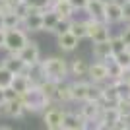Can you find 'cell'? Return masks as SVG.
<instances>
[{"label":"cell","instance_id":"obj_1","mask_svg":"<svg viewBox=\"0 0 130 130\" xmlns=\"http://www.w3.org/2000/svg\"><path fill=\"white\" fill-rule=\"evenodd\" d=\"M20 99H22V103H23L25 113L27 111H29V113H45V111L51 109V105H53V101H51V99L41 91V87H37V86H33L31 89L27 93H23Z\"/></svg>","mask_w":130,"mask_h":130},{"label":"cell","instance_id":"obj_2","mask_svg":"<svg viewBox=\"0 0 130 130\" xmlns=\"http://www.w3.org/2000/svg\"><path fill=\"white\" fill-rule=\"evenodd\" d=\"M41 70L45 74V80H51L54 84L58 82H64L66 74L70 72L68 64H66L64 58H58V56H51V58L41 60Z\"/></svg>","mask_w":130,"mask_h":130},{"label":"cell","instance_id":"obj_3","mask_svg":"<svg viewBox=\"0 0 130 130\" xmlns=\"http://www.w3.org/2000/svg\"><path fill=\"white\" fill-rule=\"evenodd\" d=\"M27 43H29V39H27V33L23 31V29H10V31H6L4 49L10 54H18Z\"/></svg>","mask_w":130,"mask_h":130},{"label":"cell","instance_id":"obj_4","mask_svg":"<svg viewBox=\"0 0 130 130\" xmlns=\"http://www.w3.org/2000/svg\"><path fill=\"white\" fill-rule=\"evenodd\" d=\"M87 37L91 39L93 43H103L111 39V31H109V25L103 22H93V20H87Z\"/></svg>","mask_w":130,"mask_h":130},{"label":"cell","instance_id":"obj_5","mask_svg":"<svg viewBox=\"0 0 130 130\" xmlns=\"http://www.w3.org/2000/svg\"><path fill=\"white\" fill-rule=\"evenodd\" d=\"M18 56H20V60H22L25 66H29V68L41 62V51H39L37 43H33V41H29V43L18 53Z\"/></svg>","mask_w":130,"mask_h":130},{"label":"cell","instance_id":"obj_6","mask_svg":"<svg viewBox=\"0 0 130 130\" xmlns=\"http://www.w3.org/2000/svg\"><path fill=\"white\" fill-rule=\"evenodd\" d=\"M64 113L58 107H51L43 113V120H45V128H56L62 130V120H64Z\"/></svg>","mask_w":130,"mask_h":130},{"label":"cell","instance_id":"obj_7","mask_svg":"<svg viewBox=\"0 0 130 130\" xmlns=\"http://www.w3.org/2000/svg\"><path fill=\"white\" fill-rule=\"evenodd\" d=\"M105 6H107V0H89L86 6V14L89 16V20L93 22H105Z\"/></svg>","mask_w":130,"mask_h":130},{"label":"cell","instance_id":"obj_8","mask_svg":"<svg viewBox=\"0 0 130 130\" xmlns=\"http://www.w3.org/2000/svg\"><path fill=\"white\" fill-rule=\"evenodd\" d=\"M87 76L91 78L93 84H103V82H109V68L105 62H93L89 64V72H87ZM111 84V82H109Z\"/></svg>","mask_w":130,"mask_h":130},{"label":"cell","instance_id":"obj_9","mask_svg":"<svg viewBox=\"0 0 130 130\" xmlns=\"http://www.w3.org/2000/svg\"><path fill=\"white\" fill-rule=\"evenodd\" d=\"M105 22L109 23H119L122 22V6L119 0H107L105 6Z\"/></svg>","mask_w":130,"mask_h":130},{"label":"cell","instance_id":"obj_10","mask_svg":"<svg viewBox=\"0 0 130 130\" xmlns=\"http://www.w3.org/2000/svg\"><path fill=\"white\" fill-rule=\"evenodd\" d=\"M2 66H4L6 70H10L14 76H18V74H25L27 76V72H29V66L23 64L18 54H8V56L2 60Z\"/></svg>","mask_w":130,"mask_h":130},{"label":"cell","instance_id":"obj_11","mask_svg":"<svg viewBox=\"0 0 130 130\" xmlns=\"http://www.w3.org/2000/svg\"><path fill=\"white\" fill-rule=\"evenodd\" d=\"M0 115H6V117H12V119H22L23 115H25V109H23L22 99L2 103L0 105Z\"/></svg>","mask_w":130,"mask_h":130},{"label":"cell","instance_id":"obj_12","mask_svg":"<svg viewBox=\"0 0 130 130\" xmlns=\"http://www.w3.org/2000/svg\"><path fill=\"white\" fill-rule=\"evenodd\" d=\"M93 56L99 60V62H105V60L113 58V49H111V39L103 41V43H93Z\"/></svg>","mask_w":130,"mask_h":130},{"label":"cell","instance_id":"obj_13","mask_svg":"<svg viewBox=\"0 0 130 130\" xmlns=\"http://www.w3.org/2000/svg\"><path fill=\"white\" fill-rule=\"evenodd\" d=\"M54 14L60 18V20H70V16L74 14V8H72L70 0H53V6Z\"/></svg>","mask_w":130,"mask_h":130},{"label":"cell","instance_id":"obj_14","mask_svg":"<svg viewBox=\"0 0 130 130\" xmlns=\"http://www.w3.org/2000/svg\"><path fill=\"white\" fill-rule=\"evenodd\" d=\"M10 87L22 97L23 93H27L33 87V84H31V80H29V76H25V74H18V76H14V82H12Z\"/></svg>","mask_w":130,"mask_h":130},{"label":"cell","instance_id":"obj_15","mask_svg":"<svg viewBox=\"0 0 130 130\" xmlns=\"http://www.w3.org/2000/svg\"><path fill=\"white\" fill-rule=\"evenodd\" d=\"M84 126V119L80 113H64V120H62V130H82Z\"/></svg>","mask_w":130,"mask_h":130},{"label":"cell","instance_id":"obj_16","mask_svg":"<svg viewBox=\"0 0 130 130\" xmlns=\"http://www.w3.org/2000/svg\"><path fill=\"white\" fill-rule=\"evenodd\" d=\"M101 122H103L105 126H109V128L113 130L115 126L119 124V120H120V113L117 111V107H109V109H103L101 111Z\"/></svg>","mask_w":130,"mask_h":130},{"label":"cell","instance_id":"obj_17","mask_svg":"<svg viewBox=\"0 0 130 130\" xmlns=\"http://www.w3.org/2000/svg\"><path fill=\"white\" fill-rule=\"evenodd\" d=\"M80 115L84 120H93V119H99L101 117V107L99 103H91V101H84L80 109Z\"/></svg>","mask_w":130,"mask_h":130},{"label":"cell","instance_id":"obj_18","mask_svg":"<svg viewBox=\"0 0 130 130\" xmlns=\"http://www.w3.org/2000/svg\"><path fill=\"white\" fill-rule=\"evenodd\" d=\"M54 101H60V103L72 101V84L58 82L56 84V93H54Z\"/></svg>","mask_w":130,"mask_h":130},{"label":"cell","instance_id":"obj_19","mask_svg":"<svg viewBox=\"0 0 130 130\" xmlns=\"http://www.w3.org/2000/svg\"><path fill=\"white\" fill-rule=\"evenodd\" d=\"M87 87H89V82H82V80H78V82H74L72 84V101H86V97H87Z\"/></svg>","mask_w":130,"mask_h":130},{"label":"cell","instance_id":"obj_20","mask_svg":"<svg viewBox=\"0 0 130 130\" xmlns=\"http://www.w3.org/2000/svg\"><path fill=\"white\" fill-rule=\"evenodd\" d=\"M103 93H105V86L89 82V87H87V97H86V101H91V103H99V101L103 99Z\"/></svg>","mask_w":130,"mask_h":130},{"label":"cell","instance_id":"obj_21","mask_svg":"<svg viewBox=\"0 0 130 130\" xmlns=\"http://www.w3.org/2000/svg\"><path fill=\"white\" fill-rule=\"evenodd\" d=\"M58 22H60V18L54 14L53 8H49V10L43 12V31H51V33H53V29L56 27Z\"/></svg>","mask_w":130,"mask_h":130},{"label":"cell","instance_id":"obj_22","mask_svg":"<svg viewBox=\"0 0 130 130\" xmlns=\"http://www.w3.org/2000/svg\"><path fill=\"white\" fill-rule=\"evenodd\" d=\"M78 41L72 33H66V35H60L58 37V47H60V51H66V53H72V51L78 47Z\"/></svg>","mask_w":130,"mask_h":130},{"label":"cell","instance_id":"obj_23","mask_svg":"<svg viewBox=\"0 0 130 130\" xmlns=\"http://www.w3.org/2000/svg\"><path fill=\"white\" fill-rule=\"evenodd\" d=\"M68 68H70L72 76H78V78L87 76V72H89V64H87L86 60H82V58H76L70 66H68Z\"/></svg>","mask_w":130,"mask_h":130},{"label":"cell","instance_id":"obj_24","mask_svg":"<svg viewBox=\"0 0 130 130\" xmlns=\"http://www.w3.org/2000/svg\"><path fill=\"white\" fill-rule=\"evenodd\" d=\"M70 33L78 39V41L86 39V37H87V23H86V22H72Z\"/></svg>","mask_w":130,"mask_h":130},{"label":"cell","instance_id":"obj_25","mask_svg":"<svg viewBox=\"0 0 130 130\" xmlns=\"http://www.w3.org/2000/svg\"><path fill=\"white\" fill-rule=\"evenodd\" d=\"M20 25H22V20H20L18 14H14V12L4 14V27H6V31H10V29H20Z\"/></svg>","mask_w":130,"mask_h":130},{"label":"cell","instance_id":"obj_26","mask_svg":"<svg viewBox=\"0 0 130 130\" xmlns=\"http://www.w3.org/2000/svg\"><path fill=\"white\" fill-rule=\"evenodd\" d=\"M113 84V87L117 89V93H119V99H130V86L128 82L120 80V82H111Z\"/></svg>","mask_w":130,"mask_h":130},{"label":"cell","instance_id":"obj_27","mask_svg":"<svg viewBox=\"0 0 130 130\" xmlns=\"http://www.w3.org/2000/svg\"><path fill=\"white\" fill-rule=\"evenodd\" d=\"M12 82H14V74L0 64V89H8L12 86Z\"/></svg>","mask_w":130,"mask_h":130},{"label":"cell","instance_id":"obj_28","mask_svg":"<svg viewBox=\"0 0 130 130\" xmlns=\"http://www.w3.org/2000/svg\"><path fill=\"white\" fill-rule=\"evenodd\" d=\"M115 62L124 72H130V53H128V49H126L124 53H120V54H115Z\"/></svg>","mask_w":130,"mask_h":130},{"label":"cell","instance_id":"obj_29","mask_svg":"<svg viewBox=\"0 0 130 130\" xmlns=\"http://www.w3.org/2000/svg\"><path fill=\"white\" fill-rule=\"evenodd\" d=\"M70 29H72V20H60L56 23V27L53 29V33H56V37H60V35L70 33Z\"/></svg>","mask_w":130,"mask_h":130},{"label":"cell","instance_id":"obj_30","mask_svg":"<svg viewBox=\"0 0 130 130\" xmlns=\"http://www.w3.org/2000/svg\"><path fill=\"white\" fill-rule=\"evenodd\" d=\"M39 87H41V91H43L45 95L51 99V101H54V93H56V84H54V82L47 80V82H43Z\"/></svg>","mask_w":130,"mask_h":130},{"label":"cell","instance_id":"obj_31","mask_svg":"<svg viewBox=\"0 0 130 130\" xmlns=\"http://www.w3.org/2000/svg\"><path fill=\"white\" fill-rule=\"evenodd\" d=\"M111 49H113V54H120V53L126 51V45H124V41L120 39V35L111 37Z\"/></svg>","mask_w":130,"mask_h":130},{"label":"cell","instance_id":"obj_32","mask_svg":"<svg viewBox=\"0 0 130 130\" xmlns=\"http://www.w3.org/2000/svg\"><path fill=\"white\" fill-rule=\"evenodd\" d=\"M117 111L120 113V117L130 115V99H120L119 103H117Z\"/></svg>","mask_w":130,"mask_h":130},{"label":"cell","instance_id":"obj_33","mask_svg":"<svg viewBox=\"0 0 130 130\" xmlns=\"http://www.w3.org/2000/svg\"><path fill=\"white\" fill-rule=\"evenodd\" d=\"M120 6H122V22H128L130 23V0L120 2Z\"/></svg>","mask_w":130,"mask_h":130},{"label":"cell","instance_id":"obj_34","mask_svg":"<svg viewBox=\"0 0 130 130\" xmlns=\"http://www.w3.org/2000/svg\"><path fill=\"white\" fill-rule=\"evenodd\" d=\"M87 2H89V0H70V4H72V8H74V12H76V10H86Z\"/></svg>","mask_w":130,"mask_h":130},{"label":"cell","instance_id":"obj_35","mask_svg":"<svg viewBox=\"0 0 130 130\" xmlns=\"http://www.w3.org/2000/svg\"><path fill=\"white\" fill-rule=\"evenodd\" d=\"M120 39L124 41L126 49H128V47H130V25H128V27H124V31L120 33Z\"/></svg>","mask_w":130,"mask_h":130},{"label":"cell","instance_id":"obj_36","mask_svg":"<svg viewBox=\"0 0 130 130\" xmlns=\"http://www.w3.org/2000/svg\"><path fill=\"white\" fill-rule=\"evenodd\" d=\"M6 91V101H16V99H20V95H18L12 87H8V89H4Z\"/></svg>","mask_w":130,"mask_h":130},{"label":"cell","instance_id":"obj_37","mask_svg":"<svg viewBox=\"0 0 130 130\" xmlns=\"http://www.w3.org/2000/svg\"><path fill=\"white\" fill-rule=\"evenodd\" d=\"M8 12H14L8 6V0H0V14H8Z\"/></svg>","mask_w":130,"mask_h":130},{"label":"cell","instance_id":"obj_38","mask_svg":"<svg viewBox=\"0 0 130 130\" xmlns=\"http://www.w3.org/2000/svg\"><path fill=\"white\" fill-rule=\"evenodd\" d=\"M4 45H6V29H2L0 31V49H4Z\"/></svg>","mask_w":130,"mask_h":130},{"label":"cell","instance_id":"obj_39","mask_svg":"<svg viewBox=\"0 0 130 130\" xmlns=\"http://www.w3.org/2000/svg\"><path fill=\"white\" fill-rule=\"evenodd\" d=\"M2 103H6V91L4 89H0V105Z\"/></svg>","mask_w":130,"mask_h":130},{"label":"cell","instance_id":"obj_40","mask_svg":"<svg viewBox=\"0 0 130 130\" xmlns=\"http://www.w3.org/2000/svg\"><path fill=\"white\" fill-rule=\"evenodd\" d=\"M2 29H6L4 27V14H0V31H2Z\"/></svg>","mask_w":130,"mask_h":130},{"label":"cell","instance_id":"obj_41","mask_svg":"<svg viewBox=\"0 0 130 130\" xmlns=\"http://www.w3.org/2000/svg\"><path fill=\"white\" fill-rule=\"evenodd\" d=\"M124 82H128V86H130V72H124Z\"/></svg>","mask_w":130,"mask_h":130},{"label":"cell","instance_id":"obj_42","mask_svg":"<svg viewBox=\"0 0 130 130\" xmlns=\"http://www.w3.org/2000/svg\"><path fill=\"white\" fill-rule=\"evenodd\" d=\"M0 130H12V128H8V126H0Z\"/></svg>","mask_w":130,"mask_h":130},{"label":"cell","instance_id":"obj_43","mask_svg":"<svg viewBox=\"0 0 130 130\" xmlns=\"http://www.w3.org/2000/svg\"><path fill=\"white\" fill-rule=\"evenodd\" d=\"M113 130H124V128H120V126H119V124H117V126H115V128H113Z\"/></svg>","mask_w":130,"mask_h":130},{"label":"cell","instance_id":"obj_44","mask_svg":"<svg viewBox=\"0 0 130 130\" xmlns=\"http://www.w3.org/2000/svg\"><path fill=\"white\" fill-rule=\"evenodd\" d=\"M45 130H56V128H45Z\"/></svg>","mask_w":130,"mask_h":130},{"label":"cell","instance_id":"obj_45","mask_svg":"<svg viewBox=\"0 0 130 130\" xmlns=\"http://www.w3.org/2000/svg\"><path fill=\"white\" fill-rule=\"evenodd\" d=\"M128 53H130V47H128Z\"/></svg>","mask_w":130,"mask_h":130}]
</instances>
